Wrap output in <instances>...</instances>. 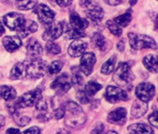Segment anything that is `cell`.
I'll return each instance as SVG.
<instances>
[{"instance_id": "6da1fadb", "label": "cell", "mask_w": 158, "mask_h": 134, "mask_svg": "<svg viewBox=\"0 0 158 134\" xmlns=\"http://www.w3.org/2000/svg\"><path fill=\"white\" fill-rule=\"evenodd\" d=\"M63 107L65 108V124L68 127L78 128L86 122L87 117L80 105L70 101Z\"/></svg>"}, {"instance_id": "7a4b0ae2", "label": "cell", "mask_w": 158, "mask_h": 134, "mask_svg": "<svg viewBox=\"0 0 158 134\" xmlns=\"http://www.w3.org/2000/svg\"><path fill=\"white\" fill-rule=\"evenodd\" d=\"M134 79L135 76L133 75L129 64L125 62L119 63L113 76V81L121 89L123 88L130 91L132 87V82Z\"/></svg>"}, {"instance_id": "3957f363", "label": "cell", "mask_w": 158, "mask_h": 134, "mask_svg": "<svg viewBox=\"0 0 158 134\" xmlns=\"http://www.w3.org/2000/svg\"><path fill=\"white\" fill-rule=\"evenodd\" d=\"M23 63L25 65L26 77L36 80L42 78L46 73L47 64L44 60L41 59L40 57L31 58Z\"/></svg>"}, {"instance_id": "277c9868", "label": "cell", "mask_w": 158, "mask_h": 134, "mask_svg": "<svg viewBox=\"0 0 158 134\" xmlns=\"http://www.w3.org/2000/svg\"><path fill=\"white\" fill-rule=\"evenodd\" d=\"M128 36H129L131 46L135 50H142L144 48H151V49L157 48V44L156 41L148 35L131 32L129 33Z\"/></svg>"}, {"instance_id": "5b68a950", "label": "cell", "mask_w": 158, "mask_h": 134, "mask_svg": "<svg viewBox=\"0 0 158 134\" xmlns=\"http://www.w3.org/2000/svg\"><path fill=\"white\" fill-rule=\"evenodd\" d=\"M80 5L85 9V13L88 18H90L94 22H100L104 18L105 12L103 8L94 3L92 0H81Z\"/></svg>"}, {"instance_id": "8992f818", "label": "cell", "mask_w": 158, "mask_h": 134, "mask_svg": "<svg viewBox=\"0 0 158 134\" xmlns=\"http://www.w3.org/2000/svg\"><path fill=\"white\" fill-rule=\"evenodd\" d=\"M41 97H42V91L39 88H36L33 91L27 92L24 94H22L20 97H19L14 106L18 109L30 107H32L33 105H35L36 102Z\"/></svg>"}, {"instance_id": "52a82bcc", "label": "cell", "mask_w": 158, "mask_h": 134, "mask_svg": "<svg viewBox=\"0 0 158 134\" xmlns=\"http://www.w3.org/2000/svg\"><path fill=\"white\" fill-rule=\"evenodd\" d=\"M135 94L139 100L147 103L154 98L156 94V87L150 82H142L136 87Z\"/></svg>"}, {"instance_id": "ba28073f", "label": "cell", "mask_w": 158, "mask_h": 134, "mask_svg": "<svg viewBox=\"0 0 158 134\" xmlns=\"http://www.w3.org/2000/svg\"><path fill=\"white\" fill-rule=\"evenodd\" d=\"M71 87V82L69 76L67 73H63L58 76L51 84V88L56 92L57 95H63L69 91Z\"/></svg>"}, {"instance_id": "9c48e42d", "label": "cell", "mask_w": 158, "mask_h": 134, "mask_svg": "<svg viewBox=\"0 0 158 134\" xmlns=\"http://www.w3.org/2000/svg\"><path fill=\"white\" fill-rule=\"evenodd\" d=\"M105 97L107 102L110 104H116L119 101H127L129 99L128 94L126 91L119 87L116 86H108L106 90Z\"/></svg>"}, {"instance_id": "30bf717a", "label": "cell", "mask_w": 158, "mask_h": 134, "mask_svg": "<svg viewBox=\"0 0 158 134\" xmlns=\"http://www.w3.org/2000/svg\"><path fill=\"white\" fill-rule=\"evenodd\" d=\"M34 12L37 14L38 19L40 20V22L43 24L49 25L55 20V17H56L55 12L44 4H40L35 8Z\"/></svg>"}, {"instance_id": "8fae6325", "label": "cell", "mask_w": 158, "mask_h": 134, "mask_svg": "<svg viewBox=\"0 0 158 134\" xmlns=\"http://www.w3.org/2000/svg\"><path fill=\"white\" fill-rule=\"evenodd\" d=\"M64 26L62 22H52L48 25L44 32L43 33V39L44 41H53L59 38L63 33Z\"/></svg>"}, {"instance_id": "7c38bea8", "label": "cell", "mask_w": 158, "mask_h": 134, "mask_svg": "<svg viewBox=\"0 0 158 134\" xmlns=\"http://www.w3.org/2000/svg\"><path fill=\"white\" fill-rule=\"evenodd\" d=\"M95 62H96V58H95V56L94 53H92V52L84 53L81 58V64H80L81 71L85 76L91 75Z\"/></svg>"}, {"instance_id": "4fadbf2b", "label": "cell", "mask_w": 158, "mask_h": 134, "mask_svg": "<svg viewBox=\"0 0 158 134\" xmlns=\"http://www.w3.org/2000/svg\"><path fill=\"white\" fill-rule=\"evenodd\" d=\"M3 20H4V23L11 31H17L22 25L25 19L22 14L11 12V13H7L6 15H5L3 18Z\"/></svg>"}, {"instance_id": "5bb4252c", "label": "cell", "mask_w": 158, "mask_h": 134, "mask_svg": "<svg viewBox=\"0 0 158 134\" xmlns=\"http://www.w3.org/2000/svg\"><path fill=\"white\" fill-rule=\"evenodd\" d=\"M127 120V110L124 107H118L110 112L107 117V121L116 125H123Z\"/></svg>"}, {"instance_id": "9a60e30c", "label": "cell", "mask_w": 158, "mask_h": 134, "mask_svg": "<svg viewBox=\"0 0 158 134\" xmlns=\"http://www.w3.org/2000/svg\"><path fill=\"white\" fill-rule=\"evenodd\" d=\"M38 29V24L31 19H25L22 23V25L17 30V33L19 37H27L28 35L35 32Z\"/></svg>"}, {"instance_id": "2e32d148", "label": "cell", "mask_w": 158, "mask_h": 134, "mask_svg": "<svg viewBox=\"0 0 158 134\" xmlns=\"http://www.w3.org/2000/svg\"><path fill=\"white\" fill-rule=\"evenodd\" d=\"M26 50L28 56L31 58H37L43 55V47L41 46L39 42L34 38H31L28 41L26 44Z\"/></svg>"}, {"instance_id": "e0dca14e", "label": "cell", "mask_w": 158, "mask_h": 134, "mask_svg": "<svg viewBox=\"0 0 158 134\" xmlns=\"http://www.w3.org/2000/svg\"><path fill=\"white\" fill-rule=\"evenodd\" d=\"M87 48V44L81 40H75L72 42L68 49L69 54L73 57H78L80 56H82Z\"/></svg>"}, {"instance_id": "ac0fdd59", "label": "cell", "mask_w": 158, "mask_h": 134, "mask_svg": "<svg viewBox=\"0 0 158 134\" xmlns=\"http://www.w3.org/2000/svg\"><path fill=\"white\" fill-rule=\"evenodd\" d=\"M2 44L7 52L13 53L21 46V40L19 36H6L3 38Z\"/></svg>"}, {"instance_id": "d6986e66", "label": "cell", "mask_w": 158, "mask_h": 134, "mask_svg": "<svg viewBox=\"0 0 158 134\" xmlns=\"http://www.w3.org/2000/svg\"><path fill=\"white\" fill-rule=\"evenodd\" d=\"M69 24L72 29L84 31L88 27L89 22L84 18H81L78 13L72 12L69 15Z\"/></svg>"}, {"instance_id": "ffe728a7", "label": "cell", "mask_w": 158, "mask_h": 134, "mask_svg": "<svg viewBox=\"0 0 158 134\" xmlns=\"http://www.w3.org/2000/svg\"><path fill=\"white\" fill-rule=\"evenodd\" d=\"M148 110V105L145 102H143L141 100L135 101L131 107V114L132 117L136 119H140L143 117Z\"/></svg>"}, {"instance_id": "44dd1931", "label": "cell", "mask_w": 158, "mask_h": 134, "mask_svg": "<svg viewBox=\"0 0 158 134\" xmlns=\"http://www.w3.org/2000/svg\"><path fill=\"white\" fill-rule=\"evenodd\" d=\"M26 77V71H25V65L23 62H19L15 64V66L12 68L10 71L9 78L11 80H21Z\"/></svg>"}, {"instance_id": "7402d4cb", "label": "cell", "mask_w": 158, "mask_h": 134, "mask_svg": "<svg viewBox=\"0 0 158 134\" xmlns=\"http://www.w3.org/2000/svg\"><path fill=\"white\" fill-rule=\"evenodd\" d=\"M143 63L149 71H151L152 73H157V57L156 55H148L144 57Z\"/></svg>"}, {"instance_id": "603a6c76", "label": "cell", "mask_w": 158, "mask_h": 134, "mask_svg": "<svg viewBox=\"0 0 158 134\" xmlns=\"http://www.w3.org/2000/svg\"><path fill=\"white\" fill-rule=\"evenodd\" d=\"M16 96H17V92L13 87L6 86V85L0 86V99L6 101H11L15 99Z\"/></svg>"}, {"instance_id": "cb8c5ba5", "label": "cell", "mask_w": 158, "mask_h": 134, "mask_svg": "<svg viewBox=\"0 0 158 134\" xmlns=\"http://www.w3.org/2000/svg\"><path fill=\"white\" fill-rule=\"evenodd\" d=\"M128 131L131 132L132 133H138V134H154V130L146 125V124H143V123H138V124H134L131 125L128 128Z\"/></svg>"}, {"instance_id": "d4e9b609", "label": "cell", "mask_w": 158, "mask_h": 134, "mask_svg": "<svg viewBox=\"0 0 158 134\" xmlns=\"http://www.w3.org/2000/svg\"><path fill=\"white\" fill-rule=\"evenodd\" d=\"M116 61H117V57L116 56H112L107 61H106L103 64L102 69H101V72L103 74H106V75L111 74L114 71Z\"/></svg>"}, {"instance_id": "484cf974", "label": "cell", "mask_w": 158, "mask_h": 134, "mask_svg": "<svg viewBox=\"0 0 158 134\" xmlns=\"http://www.w3.org/2000/svg\"><path fill=\"white\" fill-rule=\"evenodd\" d=\"M131 19H132V16H131V11L130 10V12L127 11L125 14L120 15V16L115 18V19H114V21H115L118 25H119V26L127 27V26L130 24V22L131 21Z\"/></svg>"}, {"instance_id": "4316f807", "label": "cell", "mask_w": 158, "mask_h": 134, "mask_svg": "<svg viewBox=\"0 0 158 134\" xmlns=\"http://www.w3.org/2000/svg\"><path fill=\"white\" fill-rule=\"evenodd\" d=\"M91 41L96 48H98L100 50H104V48L106 46V39L101 33L94 32L91 38Z\"/></svg>"}, {"instance_id": "83f0119b", "label": "cell", "mask_w": 158, "mask_h": 134, "mask_svg": "<svg viewBox=\"0 0 158 134\" xmlns=\"http://www.w3.org/2000/svg\"><path fill=\"white\" fill-rule=\"evenodd\" d=\"M72 71H73V75H72V77H71L70 82H71V83H72V85H73V86L80 88L79 90H81V88L83 86V83H84L83 76L81 74V72H80L78 69H77V70H75V69H74V68H72Z\"/></svg>"}, {"instance_id": "f1b7e54d", "label": "cell", "mask_w": 158, "mask_h": 134, "mask_svg": "<svg viewBox=\"0 0 158 134\" xmlns=\"http://www.w3.org/2000/svg\"><path fill=\"white\" fill-rule=\"evenodd\" d=\"M101 89H102V85L100 83L94 82V81H91L85 86V93L87 94L88 96H94Z\"/></svg>"}, {"instance_id": "f546056e", "label": "cell", "mask_w": 158, "mask_h": 134, "mask_svg": "<svg viewBox=\"0 0 158 134\" xmlns=\"http://www.w3.org/2000/svg\"><path fill=\"white\" fill-rule=\"evenodd\" d=\"M37 4V0H16V6L19 10H29L33 8Z\"/></svg>"}, {"instance_id": "4dcf8cb0", "label": "cell", "mask_w": 158, "mask_h": 134, "mask_svg": "<svg viewBox=\"0 0 158 134\" xmlns=\"http://www.w3.org/2000/svg\"><path fill=\"white\" fill-rule=\"evenodd\" d=\"M63 62L60 61V60H56V61H53L46 69V72L51 76V75H54V74H56L58 73L62 68H63Z\"/></svg>"}, {"instance_id": "1f68e13d", "label": "cell", "mask_w": 158, "mask_h": 134, "mask_svg": "<svg viewBox=\"0 0 158 134\" xmlns=\"http://www.w3.org/2000/svg\"><path fill=\"white\" fill-rule=\"evenodd\" d=\"M106 27L109 30V31L117 37H119L122 34V30L119 27V25H118L116 22H114L112 20L106 21Z\"/></svg>"}, {"instance_id": "d6a6232c", "label": "cell", "mask_w": 158, "mask_h": 134, "mask_svg": "<svg viewBox=\"0 0 158 134\" xmlns=\"http://www.w3.org/2000/svg\"><path fill=\"white\" fill-rule=\"evenodd\" d=\"M45 49H46V52L50 55H58L61 51V48L60 46L55 43V42H48L45 45Z\"/></svg>"}, {"instance_id": "836d02e7", "label": "cell", "mask_w": 158, "mask_h": 134, "mask_svg": "<svg viewBox=\"0 0 158 134\" xmlns=\"http://www.w3.org/2000/svg\"><path fill=\"white\" fill-rule=\"evenodd\" d=\"M67 36L69 39H80L85 36V32L84 31H80V30H76V29H72L70 28L68 31H67Z\"/></svg>"}, {"instance_id": "e575fe53", "label": "cell", "mask_w": 158, "mask_h": 134, "mask_svg": "<svg viewBox=\"0 0 158 134\" xmlns=\"http://www.w3.org/2000/svg\"><path fill=\"white\" fill-rule=\"evenodd\" d=\"M76 98H77V100H78L81 104H82V105L88 104V103L90 102L89 96L87 95V94H86L85 91H83V90H79V91H78V93H77V94H76Z\"/></svg>"}, {"instance_id": "d590c367", "label": "cell", "mask_w": 158, "mask_h": 134, "mask_svg": "<svg viewBox=\"0 0 158 134\" xmlns=\"http://www.w3.org/2000/svg\"><path fill=\"white\" fill-rule=\"evenodd\" d=\"M35 105H36V106H35L36 110H37L38 112H46V111H47V108H48V107H47V102H46V100H45L44 98L41 97V98L36 102Z\"/></svg>"}, {"instance_id": "8d00e7d4", "label": "cell", "mask_w": 158, "mask_h": 134, "mask_svg": "<svg viewBox=\"0 0 158 134\" xmlns=\"http://www.w3.org/2000/svg\"><path fill=\"white\" fill-rule=\"evenodd\" d=\"M53 116H54V119H61L62 118H64V116H65V108H64V107H60L56 108L54 111Z\"/></svg>"}, {"instance_id": "74e56055", "label": "cell", "mask_w": 158, "mask_h": 134, "mask_svg": "<svg viewBox=\"0 0 158 134\" xmlns=\"http://www.w3.org/2000/svg\"><path fill=\"white\" fill-rule=\"evenodd\" d=\"M149 122L151 123V125L155 126V127H158L157 126V111L155 110L150 116H149Z\"/></svg>"}, {"instance_id": "f35d334b", "label": "cell", "mask_w": 158, "mask_h": 134, "mask_svg": "<svg viewBox=\"0 0 158 134\" xmlns=\"http://www.w3.org/2000/svg\"><path fill=\"white\" fill-rule=\"evenodd\" d=\"M105 130V126L103 123H99L95 126V128L91 132V134H102Z\"/></svg>"}, {"instance_id": "ab89813d", "label": "cell", "mask_w": 158, "mask_h": 134, "mask_svg": "<svg viewBox=\"0 0 158 134\" xmlns=\"http://www.w3.org/2000/svg\"><path fill=\"white\" fill-rule=\"evenodd\" d=\"M55 3H56L60 7H66V6H69L71 3H72V0H51Z\"/></svg>"}, {"instance_id": "60d3db41", "label": "cell", "mask_w": 158, "mask_h": 134, "mask_svg": "<svg viewBox=\"0 0 158 134\" xmlns=\"http://www.w3.org/2000/svg\"><path fill=\"white\" fill-rule=\"evenodd\" d=\"M37 119L42 122H46L50 119V117L46 114V112H40V114L37 116Z\"/></svg>"}, {"instance_id": "b9f144b4", "label": "cell", "mask_w": 158, "mask_h": 134, "mask_svg": "<svg viewBox=\"0 0 158 134\" xmlns=\"http://www.w3.org/2000/svg\"><path fill=\"white\" fill-rule=\"evenodd\" d=\"M21 134H41V130L38 127H31L23 132Z\"/></svg>"}, {"instance_id": "7bdbcfd3", "label": "cell", "mask_w": 158, "mask_h": 134, "mask_svg": "<svg viewBox=\"0 0 158 134\" xmlns=\"http://www.w3.org/2000/svg\"><path fill=\"white\" fill-rule=\"evenodd\" d=\"M105 1L110 6H118L121 3V0H105Z\"/></svg>"}, {"instance_id": "ee69618b", "label": "cell", "mask_w": 158, "mask_h": 134, "mask_svg": "<svg viewBox=\"0 0 158 134\" xmlns=\"http://www.w3.org/2000/svg\"><path fill=\"white\" fill-rule=\"evenodd\" d=\"M124 49H125V43H124V41L122 40V41L118 42V50L120 51V52H123Z\"/></svg>"}, {"instance_id": "f6af8a7d", "label": "cell", "mask_w": 158, "mask_h": 134, "mask_svg": "<svg viewBox=\"0 0 158 134\" xmlns=\"http://www.w3.org/2000/svg\"><path fill=\"white\" fill-rule=\"evenodd\" d=\"M6 134H20L19 131L15 128H10L6 131Z\"/></svg>"}, {"instance_id": "bcb514c9", "label": "cell", "mask_w": 158, "mask_h": 134, "mask_svg": "<svg viewBox=\"0 0 158 134\" xmlns=\"http://www.w3.org/2000/svg\"><path fill=\"white\" fill-rule=\"evenodd\" d=\"M5 121H6L5 117H4V116H2V115H0V130L4 127V125H5Z\"/></svg>"}, {"instance_id": "7dc6e473", "label": "cell", "mask_w": 158, "mask_h": 134, "mask_svg": "<svg viewBox=\"0 0 158 134\" xmlns=\"http://www.w3.org/2000/svg\"><path fill=\"white\" fill-rule=\"evenodd\" d=\"M57 134H73V133H71V132H68L67 130H59V131L57 132Z\"/></svg>"}, {"instance_id": "c3c4849f", "label": "cell", "mask_w": 158, "mask_h": 134, "mask_svg": "<svg viewBox=\"0 0 158 134\" xmlns=\"http://www.w3.org/2000/svg\"><path fill=\"white\" fill-rule=\"evenodd\" d=\"M4 32H5V28H4V26H3L2 22L0 21V36H2Z\"/></svg>"}, {"instance_id": "681fc988", "label": "cell", "mask_w": 158, "mask_h": 134, "mask_svg": "<svg viewBox=\"0 0 158 134\" xmlns=\"http://www.w3.org/2000/svg\"><path fill=\"white\" fill-rule=\"evenodd\" d=\"M106 134H118L116 132H114V131H110V132H106Z\"/></svg>"}, {"instance_id": "f907efd6", "label": "cell", "mask_w": 158, "mask_h": 134, "mask_svg": "<svg viewBox=\"0 0 158 134\" xmlns=\"http://www.w3.org/2000/svg\"><path fill=\"white\" fill-rule=\"evenodd\" d=\"M137 3V0H131V5H134Z\"/></svg>"}]
</instances>
